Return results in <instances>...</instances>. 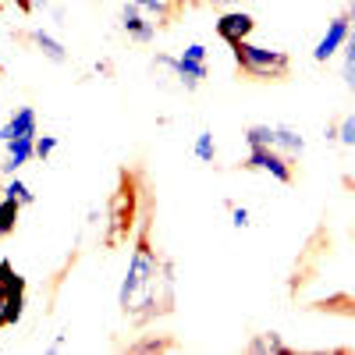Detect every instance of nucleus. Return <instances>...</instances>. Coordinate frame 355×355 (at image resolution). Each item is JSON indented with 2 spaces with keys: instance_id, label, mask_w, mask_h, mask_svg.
I'll return each instance as SVG.
<instances>
[{
  "instance_id": "1",
  "label": "nucleus",
  "mask_w": 355,
  "mask_h": 355,
  "mask_svg": "<svg viewBox=\"0 0 355 355\" xmlns=\"http://www.w3.org/2000/svg\"><path fill=\"white\" fill-rule=\"evenodd\" d=\"M171 291H174V263L160 259L157 249L150 245V234L142 231L132 245L121 288H117V306L125 316L146 323L171 306Z\"/></svg>"
},
{
  "instance_id": "2",
  "label": "nucleus",
  "mask_w": 355,
  "mask_h": 355,
  "mask_svg": "<svg viewBox=\"0 0 355 355\" xmlns=\"http://www.w3.org/2000/svg\"><path fill=\"white\" fill-rule=\"evenodd\" d=\"M231 57H234V64H239V71L249 75V78H256V82H281L291 71L288 50L263 46V43H252V40L234 43L231 46Z\"/></svg>"
},
{
  "instance_id": "3",
  "label": "nucleus",
  "mask_w": 355,
  "mask_h": 355,
  "mask_svg": "<svg viewBox=\"0 0 355 355\" xmlns=\"http://www.w3.org/2000/svg\"><path fill=\"white\" fill-rule=\"evenodd\" d=\"M206 78H210V50H206V43H189L178 53V89L196 93Z\"/></svg>"
},
{
  "instance_id": "4",
  "label": "nucleus",
  "mask_w": 355,
  "mask_h": 355,
  "mask_svg": "<svg viewBox=\"0 0 355 355\" xmlns=\"http://www.w3.org/2000/svg\"><path fill=\"white\" fill-rule=\"evenodd\" d=\"M110 231H107V245H117V242H125L128 234H132V224H135V189H132V178L125 174V185L117 189L114 202H110Z\"/></svg>"
},
{
  "instance_id": "5",
  "label": "nucleus",
  "mask_w": 355,
  "mask_h": 355,
  "mask_svg": "<svg viewBox=\"0 0 355 355\" xmlns=\"http://www.w3.org/2000/svg\"><path fill=\"white\" fill-rule=\"evenodd\" d=\"M242 167L245 171H256V174H270L274 182H281V185H291V178H295L291 160L281 150H270V146H256V150H249L245 160H242Z\"/></svg>"
},
{
  "instance_id": "6",
  "label": "nucleus",
  "mask_w": 355,
  "mask_h": 355,
  "mask_svg": "<svg viewBox=\"0 0 355 355\" xmlns=\"http://www.w3.org/2000/svg\"><path fill=\"white\" fill-rule=\"evenodd\" d=\"M352 25H355V18L345 11V15H334L331 21H327V28H323V36L316 40V46H313V61L316 64H327L331 57H338L341 50H345V43H348V36H352Z\"/></svg>"
},
{
  "instance_id": "7",
  "label": "nucleus",
  "mask_w": 355,
  "mask_h": 355,
  "mask_svg": "<svg viewBox=\"0 0 355 355\" xmlns=\"http://www.w3.org/2000/svg\"><path fill=\"white\" fill-rule=\"evenodd\" d=\"M214 33H217L227 46H234V43H242V40H252L256 18H252L245 8H224V11L217 15V21H214Z\"/></svg>"
},
{
  "instance_id": "8",
  "label": "nucleus",
  "mask_w": 355,
  "mask_h": 355,
  "mask_svg": "<svg viewBox=\"0 0 355 355\" xmlns=\"http://www.w3.org/2000/svg\"><path fill=\"white\" fill-rule=\"evenodd\" d=\"M121 33L132 40V43H153L157 40V33H160V25L157 21H150L139 8H135V0H125L121 4Z\"/></svg>"
},
{
  "instance_id": "9",
  "label": "nucleus",
  "mask_w": 355,
  "mask_h": 355,
  "mask_svg": "<svg viewBox=\"0 0 355 355\" xmlns=\"http://www.w3.org/2000/svg\"><path fill=\"white\" fill-rule=\"evenodd\" d=\"M40 135V114L33 107H15V114L0 125V142L11 139H36Z\"/></svg>"
},
{
  "instance_id": "10",
  "label": "nucleus",
  "mask_w": 355,
  "mask_h": 355,
  "mask_svg": "<svg viewBox=\"0 0 355 355\" xmlns=\"http://www.w3.org/2000/svg\"><path fill=\"white\" fill-rule=\"evenodd\" d=\"M4 150H8V157H4V164H0V174H18L25 164H33L36 160V139H11V142H4Z\"/></svg>"
},
{
  "instance_id": "11",
  "label": "nucleus",
  "mask_w": 355,
  "mask_h": 355,
  "mask_svg": "<svg viewBox=\"0 0 355 355\" xmlns=\"http://www.w3.org/2000/svg\"><path fill=\"white\" fill-rule=\"evenodd\" d=\"M28 43H33L50 64H68V46L57 40L50 28H40V25H36V28H28Z\"/></svg>"
},
{
  "instance_id": "12",
  "label": "nucleus",
  "mask_w": 355,
  "mask_h": 355,
  "mask_svg": "<svg viewBox=\"0 0 355 355\" xmlns=\"http://www.w3.org/2000/svg\"><path fill=\"white\" fill-rule=\"evenodd\" d=\"M274 128H277L274 150H281L288 160H295V157H302V153H306V139H302L299 128H291V125H274Z\"/></svg>"
},
{
  "instance_id": "13",
  "label": "nucleus",
  "mask_w": 355,
  "mask_h": 355,
  "mask_svg": "<svg viewBox=\"0 0 355 355\" xmlns=\"http://www.w3.org/2000/svg\"><path fill=\"white\" fill-rule=\"evenodd\" d=\"M0 196H4V199H15L18 206H33V202H36V192L28 189L18 174H8V182L0 185Z\"/></svg>"
},
{
  "instance_id": "14",
  "label": "nucleus",
  "mask_w": 355,
  "mask_h": 355,
  "mask_svg": "<svg viewBox=\"0 0 355 355\" xmlns=\"http://www.w3.org/2000/svg\"><path fill=\"white\" fill-rule=\"evenodd\" d=\"M135 8L150 18V21H157L160 28L171 21V15H174V4L171 0H135Z\"/></svg>"
},
{
  "instance_id": "15",
  "label": "nucleus",
  "mask_w": 355,
  "mask_h": 355,
  "mask_svg": "<svg viewBox=\"0 0 355 355\" xmlns=\"http://www.w3.org/2000/svg\"><path fill=\"white\" fill-rule=\"evenodd\" d=\"M192 153H196L199 164H214V160H217V139H214L210 128H202V132L192 139Z\"/></svg>"
},
{
  "instance_id": "16",
  "label": "nucleus",
  "mask_w": 355,
  "mask_h": 355,
  "mask_svg": "<svg viewBox=\"0 0 355 355\" xmlns=\"http://www.w3.org/2000/svg\"><path fill=\"white\" fill-rule=\"evenodd\" d=\"M150 68H153V75H157L160 85H171V82L178 85V57L174 53H157Z\"/></svg>"
},
{
  "instance_id": "17",
  "label": "nucleus",
  "mask_w": 355,
  "mask_h": 355,
  "mask_svg": "<svg viewBox=\"0 0 355 355\" xmlns=\"http://www.w3.org/2000/svg\"><path fill=\"white\" fill-rule=\"evenodd\" d=\"M341 78H345V85L355 93V25H352V36H348L345 50H341Z\"/></svg>"
},
{
  "instance_id": "18",
  "label": "nucleus",
  "mask_w": 355,
  "mask_h": 355,
  "mask_svg": "<svg viewBox=\"0 0 355 355\" xmlns=\"http://www.w3.org/2000/svg\"><path fill=\"white\" fill-rule=\"evenodd\" d=\"M18 210H21V206H18L15 199H4V196H0V239L15 234V227H18Z\"/></svg>"
},
{
  "instance_id": "19",
  "label": "nucleus",
  "mask_w": 355,
  "mask_h": 355,
  "mask_svg": "<svg viewBox=\"0 0 355 355\" xmlns=\"http://www.w3.org/2000/svg\"><path fill=\"white\" fill-rule=\"evenodd\" d=\"M274 139H277V128L274 125H249L245 128L249 150H256V146H270V150H274Z\"/></svg>"
},
{
  "instance_id": "20",
  "label": "nucleus",
  "mask_w": 355,
  "mask_h": 355,
  "mask_svg": "<svg viewBox=\"0 0 355 355\" xmlns=\"http://www.w3.org/2000/svg\"><path fill=\"white\" fill-rule=\"evenodd\" d=\"M245 348H249V352H288V345H284L274 331H270V334H256Z\"/></svg>"
},
{
  "instance_id": "21",
  "label": "nucleus",
  "mask_w": 355,
  "mask_h": 355,
  "mask_svg": "<svg viewBox=\"0 0 355 355\" xmlns=\"http://www.w3.org/2000/svg\"><path fill=\"white\" fill-rule=\"evenodd\" d=\"M227 217H231V227H234V231H245V227H252V214H249V206L227 202Z\"/></svg>"
},
{
  "instance_id": "22",
  "label": "nucleus",
  "mask_w": 355,
  "mask_h": 355,
  "mask_svg": "<svg viewBox=\"0 0 355 355\" xmlns=\"http://www.w3.org/2000/svg\"><path fill=\"white\" fill-rule=\"evenodd\" d=\"M338 146H345V150L355 146V114H345L338 121Z\"/></svg>"
},
{
  "instance_id": "23",
  "label": "nucleus",
  "mask_w": 355,
  "mask_h": 355,
  "mask_svg": "<svg viewBox=\"0 0 355 355\" xmlns=\"http://www.w3.org/2000/svg\"><path fill=\"white\" fill-rule=\"evenodd\" d=\"M57 146H61V139H57V135H36V160L46 164L57 153Z\"/></svg>"
},
{
  "instance_id": "24",
  "label": "nucleus",
  "mask_w": 355,
  "mask_h": 355,
  "mask_svg": "<svg viewBox=\"0 0 355 355\" xmlns=\"http://www.w3.org/2000/svg\"><path fill=\"white\" fill-rule=\"evenodd\" d=\"M135 352H164V348H171V341H139V345H132Z\"/></svg>"
},
{
  "instance_id": "25",
  "label": "nucleus",
  "mask_w": 355,
  "mask_h": 355,
  "mask_svg": "<svg viewBox=\"0 0 355 355\" xmlns=\"http://www.w3.org/2000/svg\"><path fill=\"white\" fill-rule=\"evenodd\" d=\"M323 142H327V146H338V121L323 128Z\"/></svg>"
},
{
  "instance_id": "26",
  "label": "nucleus",
  "mask_w": 355,
  "mask_h": 355,
  "mask_svg": "<svg viewBox=\"0 0 355 355\" xmlns=\"http://www.w3.org/2000/svg\"><path fill=\"white\" fill-rule=\"evenodd\" d=\"M85 224H89V227H96V224H103V214L96 210V206H89V214H85Z\"/></svg>"
},
{
  "instance_id": "27",
  "label": "nucleus",
  "mask_w": 355,
  "mask_h": 355,
  "mask_svg": "<svg viewBox=\"0 0 355 355\" xmlns=\"http://www.w3.org/2000/svg\"><path fill=\"white\" fill-rule=\"evenodd\" d=\"M93 71L107 78V75H110V61H96V64H93Z\"/></svg>"
},
{
  "instance_id": "28",
  "label": "nucleus",
  "mask_w": 355,
  "mask_h": 355,
  "mask_svg": "<svg viewBox=\"0 0 355 355\" xmlns=\"http://www.w3.org/2000/svg\"><path fill=\"white\" fill-rule=\"evenodd\" d=\"M68 348V341L64 338H53V345H50V352H64Z\"/></svg>"
},
{
  "instance_id": "29",
  "label": "nucleus",
  "mask_w": 355,
  "mask_h": 355,
  "mask_svg": "<svg viewBox=\"0 0 355 355\" xmlns=\"http://www.w3.org/2000/svg\"><path fill=\"white\" fill-rule=\"evenodd\" d=\"M28 4H33V11H46V8H50V0H28Z\"/></svg>"
},
{
  "instance_id": "30",
  "label": "nucleus",
  "mask_w": 355,
  "mask_h": 355,
  "mask_svg": "<svg viewBox=\"0 0 355 355\" xmlns=\"http://www.w3.org/2000/svg\"><path fill=\"white\" fill-rule=\"evenodd\" d=\"M217 4H224V8H242L245 0H217Z\"/></svg>"
},
{
  "instance_id": "31",
  "label": "nucleus",
  "mask_w": 355,
  "mask_h": 355,
  "mask_svg": "<svg viewBox=\"0 0 355 355\" xmlns=\"http://www.w3.org/2000/svg\"><path fill=\"white\" fill-rule=\"evenodd\" d=\"M0 75H4V64H0Z\"/></svg>"
}]
</instances>
